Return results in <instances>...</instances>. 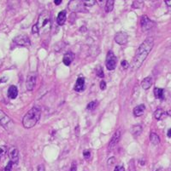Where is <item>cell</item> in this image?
I'll return each mask as SVG.
<instances>
[{
    "instance_id": "cell-1",
    "label": "cell",
    "mask_w": 171,
    "mask_h": 171,
    "mask_svg": "<svg viewBox=\"0 0 171 171\" xmlns=\"http://www.w3.org/2000/svg\"><path fill=\"white\" fill-rule=\"evenodd\" d=\"M153 45H154V40L152 38H146L140 44L139 49H137L134 58V62H133L134 69L139 68L142 65V63L145 61L146 57L148 56L151 50L152 49Z\"/></svg>"
},
{
    "instance_id": "cell-2",
    "label": "cell",
    "mask_w": 171,
    "mask_h": 171,
    "mask_svg": "<svg viewBox=\"0 0 171 171\" xmlns=\"http://www.w3.org/2000/svg\"><path fill=\"white\" fill-rule=\"evenodd\" d=\"M40 115H41V111L39 107L34 106L32 109H30L24 116L23 119V124L24 128L26 129L33 128L39 122L40 118Z\"/></svg>"
},
{
    "instance_id": "cell-3",
    "label": "cell",
    "mask_w": 171,
    "mask_h": 171,
    "mask_svg": "<svg viewBox=\"0 0 171 171\" xmlns=\"http://www.w3.org/2000/svg\"><path fill=\"white\" fill-rule=\"evenodd\" d=\"M39 33H47L50 32L51 27V15L48 11H44L40 14L38 19V22L36 23Z\"/></svg>"
},
{
    "instance_id": "cell-4",
    "label": "cell",
    "mask_w": 171,
    "mask_h": 171,
    "mask_svg": "<svg viewBox=\"0 0 171 171\" xmlns=\"http://www.w3.org/2000/svg\"><path fill=\"white\" fill-rule=\"evenodd\" d=\"M116 63H117V60L116 57L113 53V51L110 50L107 54L106 60H105V66L106 68L108 70H114L116 67Z\"/></svg>"
},
{
    "instance_id": "cell-5",
    "label": "cell",
    "mask_w": 171,
    "mask_h": 171,
    "mask_svg": "<svg viewBox=\"0 0 171 171\" xmlns=\"http://www.w3.org/2000/svg\"><path fill=\"white\" fill-rule=\"evenodd\" d=\"M36 81H37V73L34 72H30L27 75V80H26V87L27 90L31 91L34 90L35 84H36Z\"/></svg>"
},
{
    "instance_id": "cell-6",
    "label": "cell",
    "mask_w": 171,
    "mask_h": 171,
    "mask_svg": "<svg viewBox=\"0 0 171 171\" xmlns=\"http://www.w3.org/2000/svg\"><path fill=\"white\" fill-rule=\"evenodd\" d=\"M14 42L17 45L20 46H30V44H31L29 38L25 34H21L16 36L14 38Z\"/></svg>"
},
{
    "instance_id": "cell-7",
    "label": "cell",
    "mask_w": 171,
    "mask_h": 171,
    "mask_svg": "<svg viewBox=\"0 0 171 171\" xmlns=\"http://www.w3.org/2000/svg\"><path fill=\"white\" fill-rule=\"evenodd\" d=\"M115 41L120 45H124L128 41V35L125 32H119L115 36Z\"/></svg>"
},
{
    "instance_id": "cell-8",
    "label": "cell",
    "mask_w": 171,
    "mask_h": 171,
    "mask_svg": "<svg viewBox=\"0 0 171 171\" xmlns=\"http://www.w3.org/2000/svg\"><path fill=\"white\" fill-rule=\"evenodd\" d=\"M140 25H141V28L143 31H147V30H150L151 28H152L153 22L149 19L148 16L143 15L140 20Z\"/></svg>"
},
{
    "instance_id": "cell-9",
    "label": "cell",
    "mask_w": 171,
    "mask_h": 171,
    "mask_svg": "<svg viewBox=\"0 0 171 171\" xmlns=\"http://www.w3.org/2000/svg\"><path fill=\"white\" fill-rule=\"evenodd\" d=\"M121 136H122V133H121V129H117L115 132L114 133L113 136L111 138L110 141V144H109V149H113L117 145V143L119 142L120 140V138H121Z\"/></svg>"
},
{
    "instance_id": "cell-10",
    "label": "cell",
    "mask_w": 171,
    "mask_h": 171,
    "mask_svg": "<svg viewBox=\"0 0 171 171\" xmlns=\"http://www.w3.org/2000/svg\"><path fill=\"white\" fill-rule=\"evenodd\" d=\"M11 123V119L9 117V116H7L2 110H0V125L7 129L8 125Z\"/></svg>"
},
{
    "instance_id": "cell-11",
    "label": "cell",
    "mask_w": 171,
    "mask_h": 171,
    "mask_svg": "<svg viewBox=\"0 0 171 171\" xmlns=\"http://www.w3.org/2000/svg\"><path fill=\"white\" fill-rule=\"evenodd\" d=\"M9 157L11 162H12L13 163L16 164L19 161V152L16 148H12L10 152H9Z\"/></svg>"
},
{
    "instance_id": "cell-12",
    "label": "cell",
    "mask_w": 171,
    "mask_h": 171,
    "mask_svg": "<svg viewBox=\"0 0 171 171\" xmlns=\"http://www.w3.org/2000/svg\"><path fill=\"white\" fill-rule=\"evenodd\" d=\"M84 90H85V79L79 78L76 80V83L75 85V90L77 92H81Z\"/></svg>"
},
{
    "instance_id": "cell-13",
    "label": "cell",
    "mask_w": 171,
    "mask_h": 171,
    "mask_svg": "<svg viewBox=\"0 0 171 171\" xmlns=\"http://www.w3.org/2000/svg\"><path fill=\"white\" fill-rule=\"evenodd\" d=\"M74 59H75V55H74V53H72V52H68V53H66V54L63 56V64H64L65 66L68 67V66L72 63V61L74 60Z\"/></svg>"
},
{
    "instance_id": "cell-14",
    "label": "cell",
    "mask_w": 171,
    "mask_h": 171,
    "mask_svg": "<svg viewBox=\"0 0 171 171\" xmlns=\"http://www.w3.org/2000/svg\"><path fill=\"white\" fill-rule=\"evenodd\" d=\"M18 95V89L16 86L15 85H11L10 86L9 90H8V96L9 98H11L12 100L15 99Z\"/></svg>"
},
{
    "instance_id": "cell-15",
    "label": "cell",
    "mask_w": 171,
    "mask_h": 171,
    "mask_svg": "<svg viewBox=\"0 0 171 171\" xmlns=\"http://www.w3.org/2000/svg\"><path fill=\"white\" fill-rule=\"evenodd\" d=\"M66 11L65 10H63V11H60L58 13L57 17V22L59 26H63L64 25V23L66 22Z\"/></svg>"
},
{
    "instance_id": "cell-16",
    "label": "cell",
    "mask_w": 171,
    "mask_h": 171,
    "mask_svg": "<svg viewBox=\"0 0 171 171\" xmlns=\"http://www.w3.org/2000/svg\"><path fill=\"white\" fill-rule=\"evenodd\" d=\"M145 110H146V106L144 104H141V105H139L134 107V114L135 117H140L142 116L144 113H145Z\"/></svg>"
},
{
    "instance_id": "cell-17",
    "label": "cell",
    "mask_w": 171,
    "mask_h": 171,
    "mask_svg": "<svg viewBox=\"0 0 171 171\" xmlns=\"http://www.w3.org/2000/svg\"><path fill=\"white\" fill-rule=\"evenodd\" d=\"M151 84H152V78L151 76L145 78L144 80L141 82V86H142V88L144 90H148V89H150L151 86Z\"/></svg>"
},
{
    "instance_id": "cell-18",
    "label": "cell",
    "mask_w": 171,
    "mask_h": 171,
    "mask_svg": "<svg viewBox=\"0 0 171 171\" xmlns=\"http://www.w3.org/2000/svg\"><path fill=\"white\" fill-rule=\"evenodd\" d=\"M80 1H71L68 3V8L72 10V11H80L81 10L80 9Z\"/></svg>"
},
{
    "instance_id": "cell-19",
    "label": "cell",
    "mask_w": 171,
    "mask_h": 171,
    "mask_svg": "<svg viewBox=\"0 0 171 171\" xmlns=\"http://www.w3.org/2000/svg\"><path fill=\"white\" fill-rule=\"evenodd\" d=\"M154 95H155V97L157 99H159V100L164 99V90L163 89L155 88L154 89Z\"/></svg>"
},
{
    "instance_id": "cell-20",
    "label": "cell",
    "mask_w": 171,
    "mask_h": 171,
    "mask_svg": "<svg viewBox=\"0 0 171 171\" xmlns=\"http://www.w3.org/2000/svg\"><path fill=\"white\" fill-rule=\"evenodd\" d=\"M150 140L153 145H158L160 143L159 136L156 133H151L150 135Z\"/></svg>"
},
{
    "instance_id": "cell-21",
    "label": "cell",
    "mask_w": 171,
    "mask_h": 171,
    "mask_svg": "<svg viewBox=\"0 0 171 171\" xmlns=\"http://www.w3.org/2000/svg\"><path fill=\"white\" fill-rule=\"evenodd\" d=\"M114 0H108L106 1V4H105V10L106 12H110L113 10L114 9Z\"/></svg>"
},
{
    "instance_id": "cell-22",
    "label": "cell",
    "mask_w": 171,
    "mask_h": 171,
    "mask_svg": "<svg viewBox=\"0 0 171 171\" xmlns=\"http://www.w3.org/2000/svg\"><path fill=\"white\" fill-rule=\"evenodd\" d=\"M142 132V127L140 125H134L132 128V134L134 136H139Z\"/></svg>"
},
{
    "instance_id": "cell-23",
    "label": "cell",
    "mask_w": 171,
    "mask_h": 171,
    "mask_svg": "<svg viewBox=\"0 0 171 171\" xmlns=\"http://www.w3.org/2000/svg\"><path fill=\"white\" fill-rule=\"evenodd\" d=\"M163 113H164L163 111L159 108V109H157V110H156V112L154 113V116H155V117H156L157 119L159 120V119H161V117H162V116L163 115Z\"/></svg>"
},
{
    "instance_id": "cell-24",
    "label": "cell",
    "mask_w": 171,
    "mask_h": 171,
    "mask_svg": "<svg viewBox=\"0 0 171 171\" xmlns=\"http://www.w3.org/2000/svg\"><path fill=\"white\" fill-rule=\"evenodd\" d=\"M97 72V76L98 77H99V78H101V79H103V77H104V73H103V69L102 67H100V66H99L98 67H97V71H96Z\"/></svg>"
},
{
    "instance_id": "cell-25",
    "label": "cell",
    "mask_w": 171,
    "mask_h": 171,
    "mask_svg": "<svg viewBox=\"0 0 171 171\" xmlns=\"http://www.w3.org/2000/svg\"><path fill=\"white\" fill-rule=\"evenodd\" d=\"M95 3H96V1H94V0H84L82 2L84 6H92L95 4Z\"/></svg>"
},
{
    "instance_id": "cell-26",
    "label": "cell",
    "mask_w": 171,
    "mask_h": 171,
    "mask_svg": "<svg viewBox=\"0 0 171 171\" xmlns=\"http://www.w3.org/2000/svg\"><path fill=\"white\" fill-rule=\"evenodd\" d=\"M83 157H84L85 159L88 160L91 158V152L89 150H85L83 152Z\"/></svg>"
},
{
    "instance_id": "cell-27",
    "label": "cell",
    "mask_w": 171,
    "mask_h": 171,
    "mask_svg": "<svg viewBox=\"0 0 171 171\" xmlns=\"http://www.w3.org/2000/svg\"><path fill=\"white\" fill-rule=\"evenodd\" d=\"M96 106H97V102L95 101H91V102L87 105V108L88 110H93V109H95Z\"/></svg>"
},
{
    "instance_id": "cell-28",
    "label": "cell",
    "mask_w": 171,
    "mask_h": 171,
    "mask_svg": "<svg viewBox=\"0 0 171 171\" xmlns=\"http://www.w3.org/2000/svg\"><path fill=\"white\" fill-rule=\"evenodd\" d=\"M7 153V147L4 146H1L0 147V157L4 156Z\"/></svg>"
},
{
    "instance_id": "cell-29",
    "label": "cell",
    "mask_w": 171,
    "mask_h": 171,
    "mask_svg": "<svg viewBox=\"0 0 171 171\" xmlns=\"http://www.w3.org/2000/svg\"><path fill=\"white\" fill-rule=\"evenodd\" d=\"M32 33H33V34L34 35H39V28H38V26H37V25H36V24L33 26Z\"/></svg>"
},
{
    "instance_id": "cell-30",
    "label": "cell",
    "mask_w": 171,
    "mask_h": 171,
    "mask_svg": "<svg viewBox=\"0 0 171 171\" xmlns=\"http://www.w3.org/2000/svg\"><path fill=\"white\" fill-rule=\"evenodd\" d=\"M13 164H14V163L10 161V162L8 163V164L6 165L5 169H4V171H13V170H12V165H13Z\"/></svg>"
},
{
    "instance_id": "cell-31",
    "label": "cell",
    "mask_w": 171,
    "mask_h": 171,
    "mask_svg": "<svg viewBox=\"0 0 171 171\" xmlns=\"http://www.w3.org/2000/svg\"><path fill=\"white\" fill-rule=\"evenodd\" d=\"M69 171H77V163L75 161H74L71 164V167H70V170Z\"/></svg>"
},
{
    "instance_id": "cell-32",
    "label": "cell",
    "mask_w": 171,
    "mask_h": 171,
    "mask_svg": "<svg viewBox=\"0 0 171 171\" xmlns=\"http://www.w3.org/2000/svg\"><path fill=\"white\" fill-rule=\"evenodd\" d=\"M115 163V158L114 157H112V158H109V160H108V165H109V166L113 165Z\"/></svg>"
},
{
    "instance_id": "cell-33",
    "label": "cell",
    "mask_w": 171,
    "mask_h": 171,
    "mask_svg": "<svg viewBox=\"0 0 171 171\" xmlns=\"http://www.w3.org/2000/svg\"><path fill=\"white\" fill-rule=\"evenodd\" d=\"M114 171H125V168L122 165H118L115 168Z\"/></svg>"
},
{
    "instance_id": "cell-34",
    "label": "cell",
    "mask_w": 171,
    "mask_h": 171,
    "mask_svg": "<svg viewBox=\"0 0 171 171\" xmlns=\"http://www.w3.org/2000/svg\"><path fill=\"white\" fill-rule=\"evenodd\" d=\"M121 65H122V67H123L124 69H127L128 67V62L127 61V60H122V62H121Z\"/></svg>"
},
{
    "instance_id": "cell-35",
    "label": "cell",
    "mask_w": 171,
    "mask_h": 171,
    "mask_svg": "<svg viewBox=\"0 0 171 171\" xmlns=\"http://www.w3.org/2000/svg\"><path fill=\"white\" fill-rule=\"evenodd\" d=\"M37 170L38 171H46V168H45V165L44 164H39L37 168Z\"/></svg>"
},
{
    "instance_id": "cell-36",
    "label": "cell",
    "mask_w": 171,
    "mask_h": 171,
    "mask_svg": "<svg viewBox=\"0 0 171 171\" xmlns=\"http://www.w3.org/2000/svg\"><path fill=\"white\" fill-rule=\"evenodd\" d=\"M100 89L102 90H104L106 89V83L104 81H101V83H100Z\"/></svg>"
},
{
    "instance_id": "cell-37",
    "label": "cell",
    "mask_w": 171,
    "mask_h": 171,
    "mask_svg": "<svg viewBox=\"0 0 171 171\" xmlns=\"http://www.w3.org/2000/svg\"><path fill=\"white\" fill-rule=\"evenodd\" d=\"M7 80H8V78H7V77H4V78H2V79H0V83H5Z\"/></svg>"
},
{
    "instance_id": "cell-38",
    "label": "cell",
    "mask_w": 171,
    "mask_h": 171,
    "mask_svg": "<svg viewBox=\"0 0 171 171\" xmlns=\"http://www.w3.org/2000/svg\"><path fill=\"white\" fill-rule=\"evenodd\" d=\"M54 3H55V4H56V5H59V4H61V3H62V0H55V1H54Z\"/></svg>"
},
{
    "instance_id": "cell-39",
    "label": "cell",
    "mask_w": 171,
    "mask_h": 171,
    "mask_svg": "<svg viewBox=\"0 0 171 171\" xmlns=\"http://www.w3.org/2000/svg\"><path fill=\"white\" fill-rule=\"evenodd\" d=\"M165 3L168 6H171V0H165Z\"/></svg>"
},
{
    "instance_id": "cell-40",
    "label": "cell",
    "mask_w": 171,
    "mask_h": 171,
    "mask_svg": "<svg viewBox=\"0 0 171 171\" xmlns=\"http://www.w3.org/2000/svg\"><path fill=\"white\" fill-rule=\"evenodd\" d=\"M167 136H168V137H170V138L171 137V129H169V131H168V135H167Z\"/></svg>"
},
{
    "instance_id": "cell-41",
    "label": "cell",
    "mask_w": 171,
    "mask_h": 171,
    "mask_svg": "<svg viewBox=\"0 0 171 171\" xmlns=\"http://www.w3.org/2000/svg\"><path fill=\"white\" fill-rule=\"evenodd\" d=\"M154 171H163V169L161 168V167H159V168H158V169H156Z\"/></svg>"
},
{
    "instance_id": "cell-42",
    "label": "cell",
    "mask_w": 171,
    "mask_h": 171,
    "mask_svg": "<svg viewBox=\"0 0 171 171\" xmlns=\"http://www.w3.org/2000/svg\"><path fill=\"white\" fill-rule=\"evenodd\" d=\"M0 160H1V157H0Z\"/></svg>"
}]
</instances>
